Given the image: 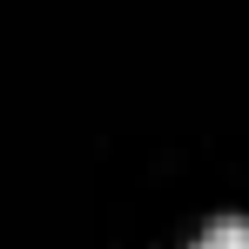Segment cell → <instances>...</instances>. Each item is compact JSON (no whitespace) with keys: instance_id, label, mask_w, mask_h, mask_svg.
Returning a JSON list of instances; mask_svg holds the SVG:
<instances>
[{"instance_id":"1","label":"cell","mask_w":249,"mask_h":249,"mask_svg":"<svg viewBox=\"0 0 249 249\" xmlns=\"http://www.w3.org/2000/svg\"><path fill=\"white\" fill-rule=\"evenodd\" d=\"M189 249H249V222L243 215H222V222H209Z\"/></svg>"}]
</instances>
